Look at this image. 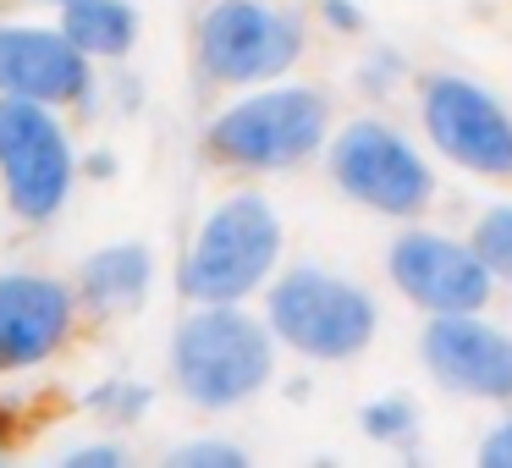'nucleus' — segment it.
Returning a JSON list of instances; mask_svg holds the SVG:
<instances>
[{
  "label": "nucleus",
  "instance_id": "obj_19",
  "mask_svg": "<svg viewBox=\"0 0 512 468\" xmlns=\"http://www.w3.org/2000/svg\"><path fill=\"white\" fill-rule=\"evenodd\" d=\"M358 89H364V100H391L397 89H408V61H402V50L369 45V56L358 61Z\"/></svg>",
  "mask_w": 512,
  "mask_h": 468
},
{
  "label": "nucleus",
  "instance_id": "obj_4",
  "mask_svg": "<svg viewBox=\"0 0 512 468\" xmlns=\"http://www.w3.org/2000/svg\"><path fill=\"white\" fill-rule=\"evenodd\" d=\"M259 314L270 320L281 353L325 369L364 358L380 336L375 287L325 265V259H287L259 298Z\"/></svg>",
  "mask_w": 512,
  "mask_h": 468
},
{
  "label": "nucleus",
  "instance_id": "obj_22",
  "mask_svg": "<svg viewBox=\"0 0 512 468\" xmlns=\"http://www.w3.org/2000/svg\"><path fill=\"white\" fill-rule=\"evenodd\" d=\"M474 463L479 468H512V408L496 424H485V435L474 446Z\"/></svg>",
  "mask_w": 512,
  "mask_h": 468
},
{
  "label": "nucleus",
  "instance_id": "obj_18",
  "mask_svg": "<svg viewBox=\"0 0 512 468\" xmlns=\"http://www.w3.org/2000/svg\"><path fill=\"white\" fill-rule=\"evenodd\" d=\"M171 468H248V446H237L232 435H193V441L171 446L166 452Z\"/></svg>",
  "mask_w": 512,
  "mask_h": 468
},
{
  "label": "nucleus",
  "instance_id": "obj_21",
  "mask_svg": "<svg viewBox=\"0 0 512 468\" xmlns=\"http://www.w3.org/2000/svg\"><path fill=\"white\" fill-rule=\"evenodd\" d=\"M314 23H320L325 34H336V39H358L369 28V17H364L358 0H314Z\"/></svg>",
  "mask_w": 512,
  "mask_h": 468
},
{
  "label": "nucleus",
  "instance_id": "obj_13",
  "mask_svg": "<svg viewBox=\"0 0 512 468\" xmlns=\"http://www.w3.org/2000/svg\"><path fill=\"white\" fill-rule=\"evenodd\" d=\"M155 281H160V259H155V248L138 243V237L89 248V254L78 259V270H72V287H78V298H83V314H89V320H105V325L144 309L149 292H155Z\"/></svg>",
  "mask_w": 512,
  "mask_h": 468
},
{
  "label": "nucleus",
  "instance_id": "obj_14",
  "mask_svg": "<svg viewBox=\"0 0 512 468\" xmlns=\"http://www.w3.org/2000/svg\"><path fill=\"white\" fill-rule=\"evenodd\" d=\"M56 23L94 67H127L144 39V12L133 0H61Z\"/></svg>",
  "mask_w": 512,
  "mask_h": 468
},
{
  "label": "nucleus",
  "instance_id": "obj_10",
  "mask_svg": "<svg viewBox=\"0 0 512 468\" xmlns=\"http://www.w3.org/2000/svg\"><path fill=\"white\" fill-rule=\"evenodd\" d=\"M89 314L72 276L39 265L0 270V380H28L50 369L83 336Z\"/></svg>",
  "mask_w": 512,
  "mask_h": 468
},
{
  "label": "nucleus",
  "instance_id": "obj_3",
  "mask_svg": "<svg viewBox=\"0 0 512 468\" xmlns=\"http://www.w3.org/2000/svg\"><path fill=\"white\" fill-rule=\"evenodd\" d=\"M287 265V221L259 188H232L193 221L177 254L182 303H259Z\"/></svg>",
  "mask_w": 512,
  "mask_h": 468
},
{
  "label": "nucleus",
  "instance_id": "obj_16",
  "mask_svg": "<svg viewBox=\"0 0 512 468\" xmlns=\"http://www.w3.org/2000/svg\"><path fill=\"white\" fill-rule=\"evenodd\" d=\"M149 408H155V391H149L144 380H127V375L100 380V386L83 391V413H94L105 430H133Z\"/></svg>",
  "mask_w": 512,
  "mask_h": 468
},
{
  "label": "nucleus",
  "instance_id": "obj_6",
  "mask_svg": "<svg viewBox=\"0 0 512 468\" xmlns=\"http://www.w3.org/2000/svg\"><path fill=\"white\" fill-rule=\"evenodd\" d=\"M309 56V17L287 0H210L193 17V72L210 89L281 83Z\"/></svg>",
  "mask_w": 512,
  "mask_h": 468
},
{
  "label": "nucleus",
  "instance_id": "obj_11",
  "mask_svg": "<svg viewBox=\"0 0 512 468\" xmlns=\"http://www.w3.org/2000/svg\"><path fill=\"white\" fill-rule=\"evenodd\" d=\"M419 369L441 397L512 408V325H501L485 309L424 320Z\"/></svg>",
  "mask_w": 512,
  "mask_h": 468
},
{
  "label": "nucleus",
  "instance_id": "obj_26",
  "mask_svg": "<svg viewBox=\"0 0 512 468\" xmlns=\"http://www.w3.org/2000/svg\"><path fill=\"white\" fill-rule=\"evenodd\" d=\"M34 6H45V12H56V6H61V0H34Z\"/></svg>",
  "mask_w": 512,
  "mask_h": 468
},
{
  "label": "nucleus",
  "instance_id": "obj_25",
  "mask_svg": "<svg viewBox=\"0 0 512 468\" xmlns=\"http://www.w3.org/2000/svg\"><path fill=\"white\" fill-rule=\"evenodd\" d=\"M6 463H12V446H0V468H6Z\"/></svg>",
  "mask_w": 512,
  "mask_h": 468
},
{
  "label": "nucleus",
  "instance_id": "obj_23",
  "mask_svg": "<svg viewBox=\"0 0 512 468\" xmlns=\"http://www.w3.org/2000/svg\"><path fill=\"white\" fill-rule=\"evenodd\" d=\"M17 430H23V402H17L12 391L0 386V446H12Z\"/></svg>",
  "mask_w": 512,
  "mask_h": 468
},
{
  "label": "nucleus",
  "instance_id": "obj_12",
  "mask_svg": "<svg viewBox=\"0 0 512 468\" xmlns=\"http://www.w3.org/2000/svg\"><path fill=\"white\" fill-rule=\"evenodd\" d=\"M0 100H34L56 111L100 105V67L67 39L56 17H0Z\"/></svg>",
  "mask_w": 512,
  "mask_h": 468
},
{
  "label": "nucleus",
  "instance_id": "obj_20",
  "mask_svg": "<svg viewBox=\"0 0 512 468\" xmlns=\"http://www.w3.org/2000/svg\"><path fill=\"white\" fill-rule=\"evenodd\" d=\"M56 463H61V468H127V463H133V452H127L122 441H111V435H100V441L67 446Z\"/></svg>",
  "mask_w": 512,
  "mask_h": 468
},
{
  "label": "nucleus",
  "instance_id": "obj_8",
  "mask_svg": "<svg viewBox=\"0 0 512 468\" xmlns=\"http://www.w3.org/2000/svg\"><path fill=\"white\" fill-rule=\"evenodd\" d=\"M413 127L441 166L474 182H512V105L468 72H424L413 83Z\"/></svg>",
  "mask_w": 512,
  "mask_h": 468
},
{
  "label": "nucleus",
  "instance_id": "obj_1",
  "mask_svg": "<svg viewBox=\"0 0 512 468\" xmlns=\"http://www.w3.org/2000/svg\"><path fill=\"white\" fill-rule=\"evenodd\" d=\"M331 133H336L331 94L320 83L281 78L226 94L204 122L199 149L215 171H232V177H287V171L325 160Z\"/></svg>",
  "mask_w": 512,
  "mask_h": 468
},
{
  "label": "nucleus",
  "instance_id": "obj_7",
  "mask_svg": "<svg viewBox=\"0 0 512 468\" xmlns=\"http://www.w3.org/2000/svg\"><path fill=\"white\" fill-rule=\"evenodd\" d=\"M83 182L72 111L34 100H0V204L17 226L45 232L67 215Z\"/></svg>",
  "mask_w": 512,
  "mask_h": 468
},
{
  "label": "nucleus",
  "instance_id": "obj_15",
  "mask_svg": "<svg viewBox=\"0 0 512 468\" xmlns=\"http://www.w3.org/2000/svg\"><path fill=\"white\" fill-rule=\"evenodd\" d=\"M419 430H424V408L408 397V391H380L358 408V435L369 446H386V452H402L419 463Z\"/></svg>",
  "mask_w": 512,
  "mask_h": 468
},
{
  "label": "nucleus",
  "instance_id": "obj_5",
  "mask_svg": "<svg viewBox=\"0 0 512 468\" xmlns=\"http://www.w3.org/2000/svg\"><path fill=\"white\" fill-rule=\"evenodd\" d=\"M325 182L353 210L408 226L424 221L441 199V160L430 155V144L419 133L397 127L391 116L358 111L347 122H336L331 144H325Z\"/></svg>",
  "mask_w": 512,
  "mask_h": 468
},
{
  "label": "nucleus",
  "instance_id": "obj_24",
  "mask_svg": "<svg viewBox=\"0 0 512 468\" xmlns=\"http://www.w3.org/2000/svg\"><path fill=\"white\" fill-rule=\"evenodd\" d=\"M83 171H94V177H111V171H116V155H89V160H83Z\"/></svg>",
  "mask_w": 512,
  "mask_h": 468
},
{
  "label": "nucleus",
  "instance_id": "obj_9",
  "mask_svg": "<svg viewBox=\"0 0 512 468\" xmlns=\"http://www.w3.org/2000/svg\"><path fill=\"white\" fill-rule=\"evenodd\" d=\"M386 287L408 303L419 320H441V314H468L490 309L501 281L490 276L485 254L474 248L468 232H446V226L408 221L391 232L386 243Z\"/></svg>",
  "mask_w": 512,
  "mask_h": 468
},
{
  "label": "nucleus",
  "instance_id": "obj_2",
  "mask_svg": "<svg viewBox=\"0 0 512 468\" xmlns=\"http://www.w3.org/2000/svg\"><path fill=\"white\" fill-rule=\"evenodd\" d=\"M281 369L270 320L248 303H188L166 336V375L193 413H237L265 397Z\"/></svg>",
  "mask_w": 512,
  "mask_h": 468
},
{
  "label": "nucleus",
  "instance_id": "obj_17",
  "mask_svg": "<svg viewBox=\"0 0 512 468\" xmlns=\"http://www.w3.org/2000/svg\"><path fill=\"white\" fill-rule=\"evenodd\" d=\"M468 237H474V248L485 254L490 276L512 292V199L485 204V210L474 215V226H468Z\"/></svg>",
  "mask_w": 512,
  "mask_h": 468
}]
</instances>
